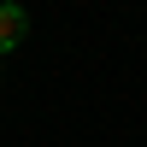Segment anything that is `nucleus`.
Segmentation results:
<instances>
[{
  "instance_id": "1",
  "label": "nucleus",
  "mask_w": 147,
  "mask_h": 147,
  "mask_svg": "<svg viewBox=\"0 0 147 147\" xmlns=\"http://www.w3.org/2000/svg\"><path fill=\"white\" fill-rule=\"evenodd\" d=\"M24 35H30V12L12 6V0H0V53H12Z\"/></svg>"
},
{
  "instance_id": "2",
  "label": "nucleus",
  "mask_w": 147,
  "mask_h": 147,
  "mask_svg": "<svg viewBox=\"0 0 147 147\" xmlns=\"http://www.w3.org/2000/svg\"><path fill=\"white\" fill-rule=\"evenodd\" d=\"M0 59H6V53H0Z\"/></svg>"
}]
</instances>
